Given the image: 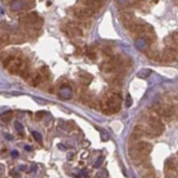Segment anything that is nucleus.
Masks as SVG:
<instances>
[{
    "label": "nucleus",
    "mask_w": 178,
    "mask_h": 178,
    "mask_svg": "<svg viewBox=\"0 0 178 178\" xmlns=\"http://www.w3.org/2000/svg\"><path fill=\"white\" fill-rule=\"evenodd\" d=\"M131 105H132V97H131L130 94H128L127 97H126V106H127V107H130Z\"/></svg>",
    "instance_id": "23"
},
{
    "label": "nucleus",
    "mask_w": 178,
    "mask_h": 178,
    "mask_svg": "<svg viewBox=\"0 0 178 178\" xmlns=\"http://www.w3.org/2000/svg\"><path fill=\"white\" fill-rule=\"evenodd\" d=\"M120 19H121V21H123V24H126V23H128V22H132L133 15H132V13H130V12H123L120 14Z\"/></svg>",
    "instance_id": "15"
},
{
    "label": "nucleus",
    "mask_w": 178,
    "mask_h": 178,
    "mask_svg": "<svg viewBox=\"0 0 178 178\" xmlns=\"http://www.w3.org/2000/svg\"><path fill=\"white\" fill-rule=\"evenodd\" d=\"M121 95L120 93L109 92L106 94L105 98L102 102V111L106 114H116L120 111Z\"/></svg>",
    "instance_id": "1"
},
{
    "label": "nucleus",
    "mask_w": 178,
    "mask_h": 178,
    "mask_svg": "<svg viewBox=\"0 0 178 178\" xmlns=\"http://www.w3.org/2000/svg\"><path fill=\"white\" fill-rule=\"evenodd\" d=\"M129 0H117V3L118 5H120V6H123V5H126V3L128 2Z\"/></svg>",
    "instance_id": "28"
},
{
    "label": "nucleus",
    "mask_w": 178,
    "mask_h": 178,
    "mask_svg": "<svg viewBox=\"0 0 178 178\" xmlns=\"http://www.w3.org/2000/svg\"><path fill=\"white\" fill-rule=\"evenodd\" d=\"M68 32L73 36H81L82 35V31H81L78 26H75V25H70L69 28H68Z\"/></svg>",
    "instance_id": "14"
},
{
    "label": "nucleus",
    "mask_w": 178,
    "mask_h": 178,
    "mask_svg": "<svg viewBox=\"0 0 178 178\" xmlns=\"http://www.w3.org/2000/svg\"><path fill=\"white\" fill-rule=\"evenodd\" d=\"M11 156H12V157H18L19 152L18 151H12V152H11Z\"/></svg>",
    "instance_id": "29"
},
{
    "label": "nucleus",
    "mask_w": 178,
    "mask_h": 178,
    "mask_svg": "<svg viewBox=\"0 0 178 178\" xmlns=\"http://www.w3.org/2000/svg\"><path fill=\"white\" fill-rule=\"evenodd\" d=\"M149 126H150V129L153 131V133L155 135H160L164 130L163 123H162L160 119H157V118H155V117L149 118Z\"/></svg>",
    "instance_id": "2"
},
{
    "label": "nucleus",
    "mask_w": 178,
    "mask_h": 178,
    "mask_svg": "<svg viewBox=\"0 0 178 178\" xmlns=\"http://www.w3.org/2000/svg\"><path fill=\"white\" fill-rule=\"evenodd\" d=\"M86 55H88V57L90 58V59H92V60H94L96 58V54L94 53V50H93L92 48H86Z\"/></svg>",
    "instance_id": "18"
},
{
    "label": "nucleus",
    "mask_w": 178,
    "mask_h": 178,
    "mask_svg": "<svg viewBox=\"0 0 178 178\" xmlns=\"http://www.w3.org/2000/svg\"><path fill=\"white\" fill-rule=\"evenodd\" d=\"M160 114L162 117L168 119V118H171L172 116H173L174 111L172 108H162V109H160Z\"/></svg>",
    "instance_id": "13"
},
{
    "label": "nucleus",
    "mask_w": 178,
    "mask_h": 178,
    "mask_svg": "<svg viewBox=\"0 0 178 178\" xmlns=\"http://www.w3.org/2000/svg\"><path fill=\"white\" fill-rule=\"evenodd\" d=\"M32 135L34 137V139H35L36 141L42 142V135H40V133H38L37 131H32Z\"/></svg>",
    "instance_id": "21"
},
{
    "label": "nucleus",
    "mask_w": 178,
    "mask_h": 178,
    "mask_svg": "<svg viewBox=\"0 0 178 178\" xmlns=\"http://www.w3.org/2000/svg\"><path fill=\"white\" fill-rule=\"evenodd\" d=\"M58 148L60 149V150H66V148L62 146V144H58Z\"/></svg>",
    "instance_id": "31"
},
{
    "label": "nucleus",
    "mask_w": 178,
    "mask_h": 178,
    "mask_svg": "<svg viewBox=\"0 0 178 178\" xmlns=\"http://www.w3.org/2000/svg\"><path fill=\"white\" fill-rule=\"evenodd\" d=\"M81 2L84 5V7L89 8L91 10L96 11L102 7V1L100 0H80Z\"/></svg>",
    "instance_id": "6"
},
{
    "label": "nucleus",
    "mask_w": 178,
    "mask_h": 178,
    "mask_svg": "<svg viewBox=\"0 0 178 178\" xmlns=\"http://www.w3.org/2000/svg\"><path fill=\"white\" fill-rule=\"evenodd\" d=\"M166 168L167 169H173L174 168V163L172 160H167L166 161Z\"/></svg>",
    "instance_id": "25"
},
{
    "label": "nucleus",
    "mask_w": 178,
    "mask_h": 178,
    "mask_svg": "<svg viewBox=\"0 0 178 178\" xmlns=\"http://www.w3.org/2000/svg\"><path fill=\"white\" fill-rule=\"evenodd\" d=\"M25 150H26V151H31V150H32V148H31V146H25Z\"/></svg>",
    "instance_id": "32"
},
{
    "label": "nucleus",
    "mask_w": 178,
    "mask_h": 178,
    "mask_svg": "<svg viewBox=\"0 0 178 178\" xmlns=\"http://www.w3.org/2000/svg\"><path fill=\"white\" fill-rule=\"evenodd\" d=\"M14 127L15 129H17V131H18L19 133H23V126L21 123H19V121H15L14 123Z\"/></svg>",
    "instance_id": "20"
},
{
    "label": "nucleus",
    "mask_w": 178,
    "mask_h": 178,
    "mask_svg": "<svg viewBox=\"0 0 178 178\" xmlns=\"http://www.w3.org/2000/svg\"><path fill=\"white\" fill-rule=\"evenodd\" d=\"M100 138H102V140L103 141H108V139H109V135H108V133L106 132V131H102L100 132Z\"/></svg>",
    "instance_id": "24"
},
{
    "label": "nucleus",
    "mask_w": 178,
    "mask_h": 178,
    "mask_svg": "<svg viewBox=\"0 0 178 178\" xmlns=\"http://www.w3.org/2000/svg\"><path fill=\"white\" fill-rule=\"evenodd\" d=\"M5 137L8 139V140H12V137H11L10 134H5Z\"/></svg>",
    "instance_id": "30"
},
{
    "label": "nucleus",
    "mask_w": 178,
    "mask_h": 178,
    "mask_svg": "<svg viewBox=\"0 0 178 178\" xmlns=\"http://www.w3.org/2000/svg\"><path fill=\"white\" fill-rule=\"evenodd\" d=\"M22 65H23L22 59L13 57L12 60H11L10 63H9V66L7 67V69L9 70V72H10L11 74H18V73H20Z\"/></svg>",
    "instance_id": "4"
},
{
    "label": "nucleus",
    "mask_w": 178,
    "mask_h": 178,
    "mask_svg": "<svg viewBox=\"0 0 178 178\" xmlns=\"http://www.w3.org/2000/svg\"><path fill=\"white\" fill-rule=\"evenodd\" d=\"M151 73H152V71H151L150 69H142V70H140L138 72V77L141 79H146V78H148Z\"/></svg>",
    "instance_id": "16"
},
{
    "label": "nucleus",
    "mask_w": 178,
    "mask_h": 178,
    "mask_svg": "<svg viewBox=\"0 0 178 178\" xmlns=\"http://www.w3.org/2000/svg\"><path fill=\"white\" fill-rule=\"evenodd\" d=\"M58 95H59L60 98H62V100H69V98H71V96H72V90H71L70 86H68V85L61 86L60 91L58 93Z\"/></svg>",
    "instance_id": "8"
},
{
    "label": "nucleus",
    "mask_w": 178,
    "mask_h": 178,
    "mask_svg": "<svg viewBox=\"0 0 178 178\" xmlns=\"http://www.w3.org/2000/svg\"><path fill=\"white\" fill-rule=\"evenodd\" d=\"M81 79L84 81V83H90L91 80H92V77L90 74H82L81 75Z\"/></svg>",
    "instance_id": "22"
},
{
    "label": "nucleus",
    "mask_w": 178,
    "mask_h": 178,
    "mask_svg": "<svg viewBox=\"0 0 178 178\" xmlns=\"http://www.w3.org/2000/svg\"><path fill=\"white\" fill-rule=\"evenodd\" d=\"M172 38L174 40V42H175L176 45L178 46V32L173 33V35H172Z\"/></svg>",
    "instance_id": "26"
},
{
    "label": "nucleus",
    "mask_w": 178,
    "mask_h": 178,
    "mask_svg": "<svg viewBox=\"0 0 178 178\" xmlns=\"http://www.w3.org/2000/svg\"><path fill=\"white\" fill-rule=\"evenodd\" d=\"M93 13H94V11L91 10V9H89V8L79 7V8H75L74 9L73 14H74V17H77L78 19H80V20H85V19L90 18L91 15H93Z\"/></svg>",
    "instance_id": "3"
},
{
    "label": "nucleus",
    "mask_w": 178,
    "mask_h": 178,
    "mask_svg": "<svg viewBox=\"0 0 178 178\" xmlns=\"http://www.w3.org/2000/svg\"><path fill=\"white\" fill-rule=\"evenodd\" d=\"M163 60L165 61V62H172V61L175 60L176 58V54L175 51H174V49H171V48H167V49L164 51L163 54Z\"/></svg>",
    "instance_id": "9"
},
{
    "label": "nucleus",
    "mask_w": 178,
    "mask_h": 178,
    "mask_svg": "<svg viewBox=\"0 0 178 178\" xmlns=\"http://www.w3.org/2000/svg\"><path fill=\"white\" fill-rule=\"evenodd\" d=\"M12 115H13V113L11 111H7V112H5V113L1 115V119H2L3 121H9L12 118Z\"/></svg>",
    "instance_id": "17"
},
{
    "label": "nucleus",
    "mask_w": 178,
    "mask_h": 178,
    "mask_svg": "<svg viewBox=\"0 0 178 178\" xmlns=\"http://www.w3.org/2000/svg\"><path fill=\"white\" fill-rule=\"evenodd\" d=\"M134 46L138 50H141V51H144L149 48L150 46V43L148 42V40L144 37H139L135 40L134 42Z\"/></svg>",
    "instance_id": "7"
},
{
    "label": "nucleus",
    "mask_w": 178,
    "mask_h": 178,
    "mask_svg": "<svg viewBox=\"0 0 178 178\" xmlns=\"http://www.w3.org/2000/svg\"><path fill=\"white\" fill-rule=\"evenodd\" d=\"M43 80H44L43 74L40 72H37V73H35V74L32 75V78L30 79V84L32 86H37Z\"/></svg>",
    "instance_id": "12"
},
{
    "label": "nucleus",
    "mask_w": 178,
    "mask_h": 178,
    "mask_svg": "<svg viewBox=\"0 0 178 178\" xmlns=\"http://www.w3.org/2000/svg\"><path fill=\"white\" fill-rule=\"evenodd\" d=\"M25 8V3L23 2L22 0H12L10 3V9L12 11H21L22 9Z\"/></svg>",
    "instance_id": "11"
},
{
    "label": "nucleus",
    "mask_w": 178,
    "mask_h": 178,
    "mask_svg": "<svg viewBox=\"0 0 178 178\" xmlns=\"http://www.w3.org/2000/svg\"><path fill=\"white\" fill-rule=\"evenodd\" d=\"M134 150H137L139 153L143 154V155H146L152 151V146H151L149 142H146V141H140L134 146Z\"/></svg>",
    "instance_id": "5"
},
{
    "label": "nucleus",
    "mask_w": 178,
    "mask_h": 178,
    "mask_svg": "<svg viewBox=\"0 0 178 178\" xmlns=\"http://www.w3.org/2000/svg\"><path fill=\"white\" fill-rule=\"evenodd\" d=\"M103 162H104V157H103V156H100V157H98L97 160L95 161V163H94V167H95V168L100 167V166H102V164H103Z\"/></svg>",
    "instance_id": "19"
},
{
    "label": "nucleus",
    "mask_w": 178,
    "mask_h": 178,
    "mask_svg": "<svg viewBox=\"0 0 178 178\" xmlns=\"http://www.w3.org/2000/svg\"><path fill=\"white\" fill-rule=\"evenodd\" d=\"M44 115H45V112H38V113H36V118L40 119V118H43Z\"/></svg>",
    "instance_id": "27"
},
{
    "label": "nucleus",
    "mask_w": 178,
    "mask_h": 178,
    "mask_svg": "<svg viewBox=\"0 0 178 178\" xmlns=\"http://www.w3.org/2000/svg\"><path fill=\"white\" fill-rule=\"evenodd\" d=\"M9 38H10V43H14V44H20L22 42H24V36H23L22 33L20 32H14L12 34L9 35Z\"/></svg>",
    "instance_id": "10"
}]
</instances>
